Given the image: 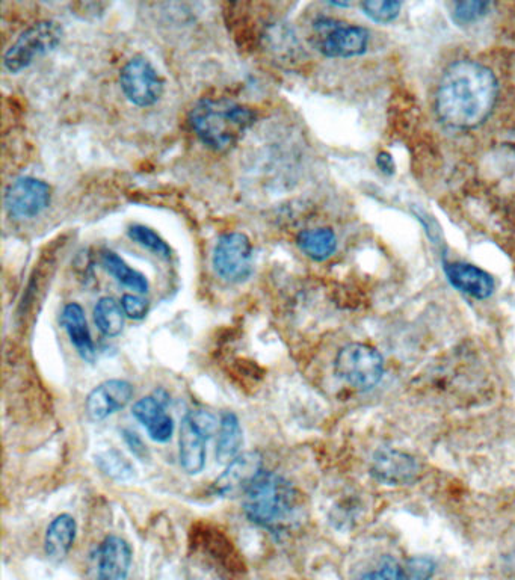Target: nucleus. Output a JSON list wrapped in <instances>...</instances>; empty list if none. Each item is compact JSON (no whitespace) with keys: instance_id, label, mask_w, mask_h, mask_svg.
<instances>
[{"instance_id":"obj_2","label":"nucleus","mask_w":515,"mask_h":580,"mask_svg":"<svg viewBox=\"0 0 515 580\" xmlns=\"http://www.w3.org/2000/svg\"><path fill=\"white\" fill-rule=\"evenodd\" d=\"M300 494L283 476L263 470L244 494L245 516L254 525L281 532L297 522Z\"/></svg>"},{"instance_id":"obj_3","label":"nucleus","mask_w":515,"mask_h":580,"mask_svg":"<svg viewBox=\"0 0 515 580\" xmlns=\"http://www.w3.org/2000/svg\"><path fill=\"white\" fill-rule=\"evenodd\" d=\"M256 121L248 106L229 99L200 100L189 112V124L197 138L215 152H226L238 144Z\"/></svg>"},{"instance_id":"obj_13","label":"nucleus","mask_w":515,"mask_h":580,"mask_svg":"<svg viewBox=\"0 0 515 580\" xmlns=\"http://www.w3.org/2000/svg\"><path fill=\"white\" fill-rule=\"evenodd\" d=\"M165 407L167 404L156 395L145 396L133 405V416L156 443L170 442L174 434V420L165 411Z\"/></svg>"},{"instance_id":"obj_7","label":"nucleus","mask_w":515,"mask_h":580,"mask_svg":"<svg viewBox=\"0 0 515 580\" xmlns=\"http://www.w3.org/2000/svg\"><path fill=\"white\" fill-rule=\"evenodd\" d=\"M253 245L239 232L219 236L213 247L212 265L227 283H244L253 274Z\"/></svg>"},{"instance_id":"obj_10","label":"nucleus","mask_w":515,"mask_h":580,"mask_svg":"<svg viewBox=\"0 0 515 580\" xmlns=\"http://www.w3.org/2000/svg\"><path fill=\"white\" fill-rule=\"evenodd\" d=\"M263 458L259 452H245L227 464L226 470L213 482L216 496L236 497L247 493L254 479L263 472Z\"/></svg>"},{"instance_id":"obj_5","label":"nucleus","mask_w":515,"mask_h":580,"mask_svg":"<svg viewBox=\"0 0 515 580\" xmlns=\"http://www.w3.org/2000/svg\"><path fill=\"white\" fill-rule=\"evenodd\" d=\"M64 37V29L55 20H41L29 26L7 50L4 65L10 73L28 68L35 59L53 52Z\"/></svg>"},{"instance_id":"obj_24","label":"nucleus","mask_w":515,"mask_h":580,"mask_svg":"<svg viewBox=\"0 0 515 580\" xmlns=\"http://www.w3.org/2000/svg\"><path fill=\"white\" fill-rule=\"evenodd\" d=\"M401 2L396 0H367L361 5L364 14L377 23H390L399 16Z\"/></svg>"},{"instance_id":"obj_21","label":"nucleus","mask_w":515,"mask_h":580,"mask_svg":"<svg viewBox=\"0 0 515 580\" xmlns=\"http://www.w3.org/2000/svg\"><path fill=\"white\" fill-rule=\"evenodd\" d=\"M103 268L108 274H111L118 283L129 287L133 292L138 294H147L150 289L149 280L142 272L136 271L132 266L127 265L123 257L118 256L114 251L103 250L100 254Z\"/></svg>"},{"instance_id":"obj_4","label":"nucleus","mask_w":515,"mask_h":580,"mask_svg":"<svg viewBox=\"0 0 515 580\" xmlns=\"http://www.w3.org/2000/svg\"><path fill=\"white\" fill-rule=\"evenodd\" d=\"M313 38L319 52L327 58H354L366 53L371 34L361 26L318 17L313 22Z\"/></svg>"},{"instance_id":"obj_6","label":"nucleus","mask_w":515,"mask_h":580,"mask_svg":"<svg viewBox=\"0 0 515 580\" xmlns=\"http://www.w3.org/2000/svg\"><path fill=\"white\" fill-rule=\"evenodd\" d=\"M336 374L357 390H371L380 383L384 361L380 352L366 343H349L336 357Z\"/></svg>"},{"instance_id":"obj_9","label":"nucleus","mask_w":515,"mask_h":580,"mask_svg":"<svg viewBox=\"0 0 515 580\" xmlns=\"http://www.w3.org/2000/svg\"><path fill=\"white\" fill-rule=\"evenodd\" d=\"M52 201V189L35 177H20L5 191V209L13 220H31L43 213Z\"/></svg>"},{"instance_id":"obj_1","label":"nucleus","mask_w":515,"mask_h":580,"mask_svg":"<svg viewBox=\"0 0 515 580\" xmlns=\"http://www.w3.org/2000/svg\"><path fill=\"white\" fill-rule=\"evenodd\" d=\"M499 94L496 76L472 59L454 62L441 76L435 93L438 118L454 129H475L487 121Z\"/></svg>"},{"instance_id":"obj_18","label":"nucleus","mask_w":515,"mask_h":580,"mask_svg":"<svg viewBox=\"0 0 515 580\" xmlns=\"http://www.w3.org/2000/svg\"><path fill=\"white\" fill-rule=\"evenodd\" d=\"M76 532H78V525H76L75 517H71L70 514H61L53 519L44 538L47 556L52 561L64 559L75 543Z\"/></svg>"},{"instance_id":"obj_14","label":"nucleus","mask_w":515,"mask_h":580,"mask_svg":"<svg viewBox=\"0 0 515 580\" xmlns=\"http://www.w3.org/2000/svg\"><path fill=\"white\" fill-rule=\"evenodd\" d=\"M132 565V549L123 538L106 537L99 550V580H127Z\"/></svg>"},{"instance_id":"obj_30","label":"nucleus","mask_w":515,"mask_h":580,"mask_svg":"<svg viewBox=\"0 0 515 580\" xmlns=\"http://www.w3.org/2000/svg\"><path fill=\"white\" fill-rule=\"evenodd\" d=\"M377 165L384 174H387V176H392V174L395 173V161H393L390 153L381 152L377 158Z\"/></svg>"},{"instance_id":"obj_22","label":"nucleus","mask_w":515,"mask_h":580,"mask_svg":"<svg viewBox=\"0 0 515 580\" xmlns=\"http://www.w3.org/2000/svg\"><path fill=\"white\" fill-rule=\"evenodd\" d=\"M124 316L121 304L111 297L100 298L94 307V321L106 337H117L123 331Z\"/></svg>"},{"instance_id":"obj_29","label":"nucleus","mask_w":515,"mask_h":580,"mask_svg":"<svg viewBox=\"0 0 515 580\" xmlns=\"http://www.w3.org/2000/svg\"><path fill=\"white\" fill-rule=\"evenodd\" d=\"M358 580H402L401 564L389 561L378 570L364 573Z\"/></svg>"},{"instance_id":"obj_27","label":"nucleus","mask_w":515,"mask_h":580,"mask_svg":"<svg viewBox=\"0 0 515 580\" xmlns=\"http://www.w3.org/2000/svg\"><path fill=\"white\" fill-rule=\"evenodd\" d=\"M402 580H429L434 574L435 564L432 559L419 556L401 564Z\"/></svg>"},{"instance_id":"obj_25","label":"nucleus","mask_w":515,"mask_h":580,"mask_svg":"<svg viewBox=\"0 0 515 580\" xmlns=\"http://www.w3.org/2000/svg\"><path fill=\"white\" fill-rule=\"evenodd\" d=\"M97 461H99L100 469L111 478L118 479V481H126V479L132 478L133 467L118 452H105V454L100 455Z\"/></svg>"},{"instance_id":"obj_12","label":"nucleus","mask_w":515,"mask_h":580,"mask_svg":"<svg viewBox=\"0 0 515 580\" xmlns=\"http://www.w3.org/2000/svg\"><path fill=\"white\" fill-rule=\"evenodd\" d=\"M419 464L410 455L395 449H380L372 463V475L390 485L408 484L419 475Z\"/></svg>"},{"instance_id":"obj_20","label":"nucleus","mask_w":515,"mask_h":580,"mask_svg":"<svg viewBox=\"0 0 515 580\" xmlns=\"http://www.w3.org/2000/svg\"><path fill=\"white\" fill-rule=\"evenodd\" d=\"M297 245L307 257L315 262H325L330 259L337 250L336 233L327 227L303 230L298 233Z\"/></svg>"},{"instance_id":"obj_28","label":"nucleus","mask_w":515,"mask_h":580,"mask_svg":"<svg viewBox=\"0 0 515 580\" xmlns=\"http://www.w3.org/2000/svg\"><path fill=\"white\" fill-rule=\"evenodd\" d=\"M121 307H123L124 315L127 318L139 321V319H144L149 313L150 304L149 301L144 300L139 295L127 294L121 298Z\"/></svg>"},{"instance_id":"obj_8","label":"nucleus","mask_w":515,"mask_h":580,"mask_svg":"<svg viewBox=\"0 0 515 580\" xmlns=\"http://www.w3.org/2000/svg\"><path fill=\"white\" fill-rule=\"evenodd\" d=\"M120 87L124 96L139 108H149L161 100L164 81L149 59L142 56L127 61L120 73Z\"/></svg>"},{"instance_id":"obj_15","label":"nucleus","mask_w":515,"mask_h":580,"mask_svg":"<svg viewBox=\"0 0 515 580\" xmlns=\"http://www.w3.org/2000/svg\"><path fill=\"white\" fill-rule=\"evenodd\" d=\"M210 437L192 423L188 416L180 426L179 457L180 466L188 475H198L206 466L207 442Z\"/></svg>"},{"instance_id":"obj_17","label":"nucleus","mask_w":515,"mask_h":580,"mask_svg":"<svg viewBox=\"0 0 515 580\" xmlns=\"http://www.w3.org/2000/svg\"><path fill=\"white\" fill-rule=\"evenodd\" d=\"M61 324L70 337L71 345L75 346L82 360L94 363L96 360V346L88 328L84 309L78 303H70L62 309Z\"/></svg>"},{"instance_id":"obj_11","label":"nucleus","mask_w":515,"mask_h":580,"mask_svg":"<svg viewBox=\"0 0 515 580\" xmlns=\"http://www.w3.org/2000/svg\"><path fill=\"white\" fill-rule=\"evenodd\" d=\"M132 384L124 380H108L91 390L85 402V411L94 422H102L123 410L132 401Z\"/></svg>"},{"instance_id":"obj_16","label":"nucleus","mask_w":515,"mask_h":580,"mask_svg":"<svg viewBox=\"0 0 515 580\" xmlns=\"http://www.w3.org/2000/svg\"><path fill=\"white\" fill-rule=\"evenodd\" d=\"M445 272L452 286L476 300H487L493 295V278L478 266L463 262L445 263Z\"/></svg>"},{"instance_id":"obj_19","label":"nucleus","mask_w":515,"mask_h":580,"mask_svg":"<svg viewBox=\"0 0 515 580\" xmlns=\"http://www.w3.org/2000/svg\"><path fill=\"white\" fill-rule=\"evenodd\" d=\"M244 445L239 417L233 411H226L219 420L218 443H216V460L221 464H230L239 457Z\"/></svg>"},{"instance_id":"obj_23","label":"nucleus","mask_w":515,"mask_h":580,"mask_svg":"<svg viewBox=\"0 0 515 580\" xmlns=\"http://www.w3.org/2000/svg\"><path fill=\"white\" fill-rule=\"evenodd\" d=\"M129 238L132 239L135 244L141 245V247L147 248V250L153 251L156 256L164 257V259H171L170 245L155 232V230L149 229L145 226H132L127 232Z\"/></svg>"},{"instance_id":"obj_26","label":"nucleus","mask_w":515,"mask_h":580,"mask_svg":"<svg viewBox=\"0 0 515 580\" xmlns=\"http://www.w3.org/2000/svg\"><path fill=\"white\" fill-rule=\"evenodd\" d=\"M490 2H481V0H472V2H460L455 5L454 20L458 25H470L476 20L487 16L490 10Z\"/></svg>"}]
</instances>
